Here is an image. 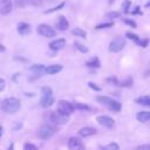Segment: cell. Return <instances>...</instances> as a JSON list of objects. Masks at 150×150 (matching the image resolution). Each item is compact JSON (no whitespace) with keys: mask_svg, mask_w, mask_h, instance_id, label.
Returning a JSON list of instances; mask_svg holds the SVG:
<instances>
[{"mask_svg":"<svg viewBox=\"0 0 150 150\" xmlns=\"http://www.w3.org/2000/svg\"><path fill=\"white\" fill-rule=\"evenodd\" d=\"M21 108V101L16 97H6L1 101V110L6 114H15Z\"/></svg>","mask_w":150,"mask_h":150,"instance_id":"obj_1","label":"cell"},{"mask_svg":"<svg viewBox=\"0 0 150 150\" xmlns=\"http://www.w3.org/2000/svg\"><path fill=\"white\" fill-rule=\"evenodd\" d=\"M56 132V129L50 124H43L38 130V137L41 139H49Z\"/></svg>","mask_w":150,"mask_h":150,"instance_id":"obj_2","label":"cell"},{"mask_svg":"<svg viewBox=\"0 0 150 150\" xmlns=\"http://www.w3.org/2000/svg\"><path fill=\"white\" fill-rule=\"evenodd\" d=\"M36 32H38V34H40L41 36H45V38H53L56 35V30L47 23L39 25L36 27Z\"/></svg>","mask_w":150,"mask_h":150,"instance_id":"obj_3","label":"cell"},{"mask_svg":"<svg viewBox=\"0 0 150 150\" xmlns=\"http://www.w3.org/2000/svg\"><path fill=\"white\" fill-rule=\"evenodd\" d=\"M69 116L70 115H66V114H62L59 110H56V111H52L50 112L49 118L55 124H66L69 121Z\"/></svg>","mask_w":150,"mask_h":150,"instance_id":"obj_4","label":"cell"},{"mask_svg":"<svg viewBox=\"0 0 150 150\" xmlns=\"http://www.w3.org/2000/svg\"><path fill=\"white\" fill-rule=\"evenodd\" d=\"M125 39L124 38H116L109 43V52L111 53H118L125 47Z\"/></svg>","mask_w":150,"mask_h":150,"instance_id":"obj_5","label":"cell"},{"mask_svg":"<svg viewBox=\"0 0 150 150\" xmlns=\"http://www.w3.org/2000/svg\"><path fill=\"white\" fill-rule=\"evenodd\" d=\"M75 107H74V103H70L68 101H64V100H60L57 102V109L62 114H66V115H71L73 111H74Z\"/></svg>","mask_w":150,"mask_h":150,"instance_id":"obj_6","label":"cell"},{"mask_svg":"<svg viewBox=\"0 0 150 150\" xmlns=\"http://www.w3.org/2000/svg\"><path fill=\"white\" fill-rule=\"evenodd\" d=\"M96 122L102 125V127H105V128H112L114 124H115V121L110 117V116H107V115H100L96 117Z\"/></svg>","mask_w":150,"mask_h":150,"instance_id":"obj_7","label":"cell"},{"mask_svg":"<svg viewBox=\"0 0 150 150\" xmlns=\"http://www.w3.org/2000/svg\"><path fill=\"white\" fill-rule=\"evenodd\" d=\"M68 148L70 150H77V149H84V143L79 137H70L68 141Z\"/></svg>","mask_w":150,"mask_h":150,"instance_id":"obj_8","label":"cell"},{"mask_svg":"<svg viewBox=\"0 0 150 150\" xmlns=\"http://www.w3.org/2000/svg\"><path fill=\"white\" fill-rule=\"evenodd\" d=\"M55 26L59 30H67L69 28V21L64 15H59L55 21Z\"/></svg>","mask_w":150,"mask_h":150,"instance_id":"obj_9","label":"cell"},{"mask_svg":"<svg viewBox=\"0 0 150 150\" xmlns=\"http://www.w3.org/2000/svg\"><path fill=\"white\" fill-rule=\"evenodd\" d=\"M48 46H49V49H52V50H55V52L60 50V49H62L66 46V39H63V38L55 39V40L50 41Z\"/></svg>","mask_w":150,"mask_h":150,"instance_id":"obj_10","label":"cell"},{"mask_svg":"<svg viewBox=\"0 0 150 150\" xmlns=\"http://www.w3.org/2000/svg\"><path fill=\"white\" fill-rule=\"evenodd\" d=\"M12 12V1L11 0H0V14L7 15Z\"/></svg>","mask_w":150,"mask_h":150,"instance_id":"obj_11","label":"cell"},{"mask_svg":"<svg viewBox=\"0 0 150 150\" xmlns=\"http://www.w3.org/2000/svg\"><path fill=\"white\" fill-rule=\"evenodd\" d=\"M30 73H33L35 76H41L42 74H46V66L41 64V63H36V64H32L29 67Z\"/></svg>","mask_w":150,"mask_h":150,"instance_id":"obj_12","label":"cell"},{"mask_svg":"<svg viewBox=\"0 0 150 150\" xmlns=\"http://www.w3.org/2000/svg\"><path fill=\"white\" fill-rule=\"evenodd\" d=\"M54 102H55V100H54L53 95H45V94H42L41 100H40V105L42 108H49L50 105L54 104Z\"/></svg>","mask_w":150,"mask_h":150,"instance_id":"obj_13","label":"cell"},{"mask_svg":"<svg viewBox=\"0 0 150 150\" xmlns=\"http://www.w3.org/2000/svg\"><path fill=\"white\" fill-rule=\"evenodd\" d=\"M16 30L20 35H28L32 30V27L27 22H19L18 26H16Z\"/></svg>","mask_w":150,"mask_h":150,"instance_id":"obj_14","label":"cell"},{"mask_svg":"<svg viewBox=\"0 0 150 150\" xmlns=\"http://www.w3.org/2000/svg\"><path fill=\"white\" fill-rule=\"evenodd\" d=\"M77 132H79V135H80L81 137L86 138V137H90V136L95 135V134H96V129L93 128V127H83V128H81Z\"/></svg>","mask_w":150,"mask_h":150,"instance_id":"obj_15","label":"cell"},{"mask_svg":"<svg viewBox=\"0 0 150 150\" xmlns=\"http://www.w3.org/2000/svg\"><path fill=\"white\" fill-rule=\"evenodd\" d=\"M136 120L141 123H145L148 121H150V111H138L136 114Z\"/></svg>","mask_w":150,"mask_h":150,"instance_id":"obj_16","label":"cell"},{"mask_svg":"<svg viewBox=\"0 0 150 150\" xmlns=\"http://www.w3.org/2000/svg\"><path fill=\"white\" fill-rule=\"evenodd\" d=\"M62 64H50V66H47L46 67V74H48V75H53V74H56V73H59V71H61L62 70Z\"/></svg>","mask_w":150,"mask_h":150,"instance_id":"obj_17","label":"cell"},{"mask_svg":"<svg viewBox=\"0 0 150 150\" xmlns=\"http://www.w3.org/2000/svg\"><path fill=\"white\" fill-rule=\"evenodd\" d=\"M135 102L137 104H141V105H144V107H150V96L149 95H143V96H139L135 100Z\"/></svg>","mask_w":150,"mask_h":150,"instance_id":"obj_18","label":"cell"},{"mask_svg":"<svg viewBox=\"0 0 150 150\" xmlns=\"http://www.w3.org/2000/svg\"><path fill=\"white\" fill-rule=\"evenodd\" d=\"M86 66L89 67V68H100L101 67V62H100V59L97 56H94L91 57L90 60H88L86 62Z\"/></svg>","mask_w":150,"mask_h":150,"instance_id":"obj_19","label":"cell"},{"mask_svg":"<svg viewBox=\"0 0 150 150\" xmlns=\"http://www.w3.org/2000/svg\"><path fill=\"white\" fill-rule=\"evenodd\" d=\"M96 101L98 102V103H101L102 105H105L107 108L109 107V104L114 101L111 97H109V96H97L96 97Z\"/></svg>","mask_w":150,"mask_h":150,"instance_id":"obj_20","label":"cell"},{"mask_svg":"<svg viewBox=\"0 0 150 150\" xmlns=\"http://www.w3.org/2000/svg\"><path fill=\"white\" fill-rule=\"evenodd\" d=\"M108 109H109V110H111V111H114V112H118V111L122 109V104H121L118 101L114 100V101H112V102L109 104Z\"/></svg>","mask_w":150,"mask_h":150,"instance_id":"obj_21","label":"cell"},{"mask_svg":"<svg viewBox=\"0 0 150 150\" xmlns=\"http://www.w3.org/2000/svg\"><path fill=\"white\" fill-rule=\"evenodd\" d=\"M71 33H73L75 36H79V38H83V39L87 38V32L83 30L82 28H79V27H75V28L71 30Z\"/></svg>","mask_w":150,"mask_h":150,"instance_id":"obj_22","label":"cell"},{"mask_svg":"<svg viewBox=\"0 0 150 150\" xmlns=\"http://www.w3.org/2000/svg\"><path fill=\"white\" fill-rule=\"evenodd\" d=\"M125 36L129 38L130 40H132L136 45H139V43H141V40H142V39H141L137 34H135V33H132V32H127V33H125Z\"/></svg>","mask_w":150,"mask_h":150,"instance_id":"obj_23","label":"cell"},{"mask_svg":"<svg viewBox=\"0 0 150 150\" xmlns=\"http://www.w3.org/2000/svg\"><path fill=\"white\" fill-rule=\"evenodd\" d=\"M74 48H75V49H77L79 52L83 53V54H87V53L89 52L88 47L83 46V45H82V43H80V42H74Z\"/></svg>","mask_w":150,"mask_h":150,"instance_id":"obj_24","label":"cell"},{"mask_svg":"<svg viewBox=\"0 0 150 150\" xmlns=\"http://www.w3.org/2000/svg\"><path fill=\"white\" fill-rule=\"evenodd\" d=\"M114 26V21H109V22H102V23H98L95 26V29H104V28H110Z\"/></svg>","mask_w":150,"mask_h":150,"instance_id":"obj_25","label":"cell"},{"mask_svg":"<svg viewBox=\"0 0 150 150\" xmlns=\"http://www.w3.org/2000/svg\"><path fill=\"white\" fill-rule=\"evenodd\" d=\"M30 2V0H14V4L18 8H23L26 7L28 4Z\"/></svg>","mask_w":150,"mask_h":150,"instance_id":"obj_26","label":"cell"},{"mask_svg":"<svg viewBox=\"0 0 150 150\" xmlns=\"http://www.w3.org/2000/svg\"><path fill=\"white\" fill-rule=\"evenodd\" d=\"M64 5H66V2H61V4H59L57 6H55V7L50 8V9L45 11V12H43V14H49V13H53V12H55V11H59V9L63 8V7H64Z\"/></svg>","mask_w":150,"mask_h":150,"instance_id":"obj_27","label":"cell"},{"mask_svg":"<svg viewBox=\"0 0 150 150\" xmlns=\"http://www.w3.org/2000/svg\"><path fill=\"white\" fill-rule=\"evenodd\" d=\"M132 82H134L132 77H128V79L121 81L118 86H120V87H131V86H132Z\"/></svg>","mask_w":150,"mask_h":150,"instance_id":"obj_28","label":"cell"},{"mask_svg":"<svg viewBox=\"0 0 150 150\" xmlns=\"http://www.w3.org/2000/svg\"><path fill=\"white\" fill-rule=\"evenodd\" d=\"M74 107H75V109H77V110H89V109H90L87 104L81 103V102H74Z\"/></svg>","mask_w":150,"mask_h":150,"instance_id":"obj_29","label":"cell"},{"mask_svg":"<svg viewBox=\"0 0 150 150\" xmlns=\"http://www.w3.org/2000/svg\"><path fill=\"white\" fill-rule=\"evenodd\" d=\"M130 6H131V1L130 0H124V2L122 4V9H123V13H129L130 11Z\"/></svg>","mask_w":150,"mask_h":150,"instance_id":"obj_30","label":"cell"},{"mask_svg":"<svg viewBox=\"0 0 150 150\" xmlns=\"http://www.w3.org/2000/svg\"><path fill=\"white\" fill-rule=\"evenodd\" d=\"M105 16L108 18V19H118L120 16H121V13L120 12H108L107 14H105Z\"/></svg>","mask_w":150,"mask_h":150,"instance_id":"obj_31","label":"cell"},{"mask_svg":"<svg viewBox=\"0 0 150 150\" xmlns=\"http://www.w3.org/2000/svg\"><path fill=\"white\" fill-rule=\"evenodd\" d=\"M123 22L125 23V25H128L129 27H131V28H136V22L134 21V20H131V19H128V18H123Z\"/></svg>","mask_w":150,"mask_h":150,"instance_id":"obj_32","label":"cell"},{"mask_svg":"<svg viewBox=\"0 0 150 150\" xmlns=\"http://www.w3.org/2000/svg\"><path fill=\"white\" fill-rule=\"evenodd\" d=\"M108 83H110V84H114V86H118L120 84V81L115 77V76H110V77H107V80H105Z\"/></svg>","mask_w":150,"mask_h":150,"instance_id":"obj_33","label":"cell"},{"mask_svg":"<svg viewBox=\"0 0 150 150\" xmlns=\"http://www.w3.org/2000/svg\"><path fill=\"white\" fill-rule=\"evenodd\" d=\"M41 94H45V95H53V90H52L50 87L45 86V87L41 88Z\"/></svg>","mask_w":150,"mask_h":150,"instance_id":"obj_34","label":"cell"},{"mask_svg":"<svg viewBox=\"0 0 150 150\" xmlns=\"http://www.w3.org/2000/svg\"><path fill=\"white\" fill-rule=\"evenodd\" d=\"M103 149H109V150H118L120 149V145L117 143H109L108 145L103 146Z\"/></svg>","mask_w":150,"mask_h":150,"instance_id":"obj_35","label":"cell"},{"mask_svg":"<svg viewBox=\"0 0 150 150\" xmlns=\"http://www.w3.org/2000/svg\"><path fill=\"white\" fill-rule=\"evenodd\" d=\"M88 86H89V88H91L93 90H95V91H101L102 90V88L101 87H98V86H96V83H94V82H88Z\"/></svg>","mask_w":150,"mask_h":150,"instance_id":"obj_36","label":"cell"},{"mask_svg":"<svg viewBox=\"0 0 150 150\" xmlns=\"http://www.w3.org/2000/svg\"><path fill=\"white\" fill-rule=\"evenodd\" d=\"M23 149L25 150H35V149H38V146L32 143H26V144H23Z\"/></svg>","mask_w":150,"mask_h":150,"instance_id":"obj_37","label":"cell"},{"mask_svg":"<svg viewBox=\"0 0 150 150\" xmlns=\"http://www.w3.org/2000/svg\"><path fill=\"white\" fill-rule=\"evenodd\" d=\"M148 43H149V39H143V40H141L139 46H141L142 48H146V47H148Z\"/></svg>","mask_w":150,"mask_h":150,"instance_id":"obj_38","label":"cell"},{"mask_svg":"<svg viewBox=\"0 0 150 150\" xmlns=\"http://www.w3.org/2000/svg\"><path fill=\"white\" fill-rule=\"evenodd\" d=\"M136 149H137V150H150V144H143V145H138Z\"/></svg>","mask_w":150,"mask_h":150,"instance_id":"obj_39","label":"cell"},{"mask_svg":"<svg viewBox=\"0 0 150 150\" xmlns=\"http://www.w3.org/2000/svg\"><path fill=\"white\" fill-rule=\"evenodd\" d=\"M5 84H6L5 79H1V80H0V91H2V90L5 89Z\"/></svg>","mask_w":150,"mask_h":150,"instance_id":"obj_40","label":"cell"},{"mask_svg":"<svg viewBox=\"0 0 150 150\" xmlns=\"http://www.w3.org/2000/svg\"><path fill=\"white\" fill-rule=\"evenodd\" d=\"M131 13H132V14H142V12L139 11V7H138V6H137V7L135 8V11H132Z\"/></svg>","mask_w":150,"mask_h":150,"instance_id":"obj_41","label":"cell"},{"mask_svg":"<svg viewBox=\"0 0 150 150\" xmlns=\"http://www.w3.org/2000/svg\"><path fill=\"white\" fill-rule=\"evenodd\" d=\"M20 128H21V124H20V123H16V124H15V127H14L13 129H14V130H16V129H20Z\"/></svg>","mask_w":150,"mask_h":150,"instance_id":"obj_42","label":"cell"},{"mask_svg":"<svg viewBox=\"0 0 150 150\" xmlns=\"http://www.w3.org/2000/svg\"><path fill=\"white\" fill-rule=\"evenodd\" d=\"M145 7H146V8H148V7H150V1H149V2H146V4H145Z\"/></svg>","mask_w":150,"mask_h":150,"instance_id":"obj_43","label":"cell"},{"mask_svg":"<svg viewBox=\"0 0 150 150\" xmlns=\"http://www.w3.org/2000/svg\"><path fill=\"white\" fill-rule=\"evenodd\" d=\"M5 50V46L4 45H1V52H4Z\"/></svg>","mask_w":150,"mask_h":150,"instance_id":"obj_44","label":"cell"},{"mask_svg":"<svg viewBox=\"0 0 150 150\" xmlns=\"http://www.w3.org/2000/svg\"><path fill=\"white\" fill-rule=\"evenodd\" d=\"M114 1H115V0H109V4H110V5H111V4H112V2H114Z\"/></svg>","mask_w":150,"mask_h":150,"instance_id":"obj_45","label":"cell"}]
</instances>
